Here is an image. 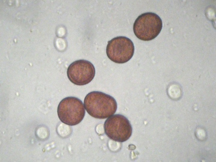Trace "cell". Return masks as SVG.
I'll return each instance as SVG.
<instances>
[{"label":"cell","mask_w":216,"mask_h":162,"mask_svg":"<svg viewBox=\"0 0 216 162\" xmlns=\"http://www.w3.org/2000/svg\"><path fill=\"white\" fill-rule=\"evenodd\" d=\"M134 50L133 43L130 39L124 36H118L108 41L106 53L112 61L122 64L132 58Z\"/></svg>","instance_id":"5b68a950"},{"label":"cell","mask_w":216,"mask_h":162,"mask_svg":"<svg viewBox=\"0 0 216 162\" xmlns=\"http://www.w3.org/2000/svg\"><path fill=\"white\" fill-rule=\"evenodd\" d=\"M197 138L201 141L204 140L206 137V132L204 129L201 128H197L195 132Z\"/></svg>","instance_id":"ba28073f"},{"label":"cell","mask_w":216,"mask_h":162,"mask_svg":"<svg viewBox=\"0 0 216 162\" xmlns=\"http://www.w3.org/2000/svg\"><path fill=\"white\" fill-rule=\"evenodd\" d=\"M57 113L60 121L64 123L74 126L80 123L83 119L85 110L82 101L74 97L63 99L57 108Z\"/></svg>","instance_id":"3957f363"},{"label":"cell","mask_w":216,"mask_h":162,"mask_svg":"<svg viewBox=\"0 0 216 162\" xmlns=\"http://www.w3.org/2000/svg\"><path fill=\"white\" fill-rule=\"evenodd\" d=\"M85 108L92 117L105 119L113 115L117 109V103L112 96L102 92L93 91L87 94L84 101Z\"/></svg>","instance_id":"6da1fadb"},{"label":"cell","mask_w":216,"mask_h":162,"mask_svg":"<svg viewBox=\"0 0 216 162\" xmlns=\"http://www.w3.org/2000/svg\"><path fill=\"white\" fill-rule=\"evenodd\" d=\"M104 128L109 138L119 142L128 140L132 134V127L129 121L121 114L113 115L107 118L104 122Z\"/></svg>","instance_id":"277c9868"},{"label":"cell","mask_w":216,"mask_h":162,"mask_svg":"<svg viewBox=\"0 0 216 162\" xmlns=\"http://www.w3.org/2000/svg\"><path fill=\"white\" fill-rule=\"evenodd\" d=\"M167 93L169 97L173 100L178 99L182 94L180 86L176 83L172 84L169 86Z\"/></svg>","instance_id":"52a82bcc"},{"label":"cell","mask_w":216,"mask_h":162,"mask_svg":"<svg viewBox=\"0 0 216 162\" xmlns=\"http://www.w3.org/2000/svg\"><path fill=\"white\" fill-rule=\"evenodd\" d=\"M162 27V20L157 14L152 12H147L141 14L136 20L133 30L138 38L149 41L157 37Z\"/></svg>","instance_id":"7a4b0ae2"},{"label":"cell","mask_w":216,"mask_h":162,"mask_svg":"<svg viewBox=\"0 0 216 162\" xmlns=\"http://www.w3.org/2000/svg\"><path fill=\"white\" fill-rule=\"evenodd\" d=\"M95 70L90 62L81 59L71 63L67 69V75L71 82L78 86H83L90 82L94 79Z\"/></svg>","instance_id":"8992f818"}]
</instances>
